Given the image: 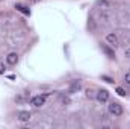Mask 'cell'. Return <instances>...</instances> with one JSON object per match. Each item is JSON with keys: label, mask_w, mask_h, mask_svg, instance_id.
<instances>
[{"label": "cell", "mask_w": 130, "mask_h": 129, "mask_svg": "<svg viewBox=\"0 0 130 129\" xmlns=\"http://www.w3.org/2000/svg\"><path fill=\"white\" fill-rule=\"evenodd\" d=\"M6 62H8L9 65H15L17 62H18V55H17V53H14V52H12V53H9V55L6 56Z\"/></svg>", "instance_id": "obj_6"}, {"label": "cell", "mask_w": 130, "mask_h": 129, "mask_svg": "<svg viewBox=\"0 0 130 129\" xmlns=\"http://www.w3.org/2000/svg\"><path fill=\"white\" fill-rule=\"evenodd\" d=\"M109 112L112 114V115H115V117H118V115H121L123 112H124V109H123V106L118 103V102H110L109 103Z\"/></svg>", "instance_id": "obj_1"}, {"label": "cell", "mask_w": 130, "mask_h": 129, "mask_svg": "<svg viewBox=\"0 0 130 129\" xmlns=\"http://www.w3.org/2000/svg\"><path fill=\"white\" fill-rule=\"evenodd\" d=\"M3 73H5V65L0 62V74H3Z\"/></svg>", "instance_id": "obj_15"}, {"label": "cell", "mask_w": 130, "mask_h": 129, "mask_svg": "<svg viewBox=\"0 0 130 129\" xmlns=\"http://www.w3.org/2000/svg\"><path fill=\"white\" fill-rule=\"evenodd\" d=\"M32 3H38V2H41V0H30Z\"/></svg>", "instance_id": "obj_17"}, {"label": "cell", "mask_w": 130, "mask_h": 129, "mask_svg": "<svg viewBox=\"0 0 130 129\" xmlns=\"http://www.w3.org/2000/svg\"><path fill=\"white\" fill-rule=\"evenodd\" d=\"M30 112L29 111H21V112H18V120L20 122H29L30 120Z\"/></svg>", "instance_id": "obj_7"}, {"label": "cell", "mask_w": 130, "mask_h": 129, "mask_svg": "<svg viewBox=\"0 0 130 129\" xmlns=\"http://www.w3.org/2000/svg\"><path fill=\"white\" fill-rule=\"evenodd\" d=\"M100 47H101V50L106 53V56H109V58H115V52H113V49H110L107 44H100Z\"/></svg>", "instance_id": "obj_5"}, {"label": "cell", "mask_w": 130, "mask_h": 129, "mask_svg": "<svg viewBox=\"0 0 130 129\" xmlns=\"http://www.w3.org/2000/svg\"><path fill=\"white\" fill-rule=\"evenodd\" d=\"M45 97H47V94H38V96L32 97V99H30V105L36 106V108L42 106V105L45 103Z\"/></svg>", "instance_id": "obj_2"}, {"label": "cell", "mask_w": 130, "mask_h": 129, "mask_svg": "<svg viewBox=\"0 0 130 129\" xmlns=\"http://www.w3.org/2000/svg\"><path fill=\"white\" fill-rule=\"evenodd\" d=\"M95 97H97V100L100 103H104V102L109 100V91L107 90H100V91H97Z\"/></svg>", "instance_id": "obj_4"}, {"label": "cell", "mask_w": 130, "mask_h": 129, "mask_svg": "<svg viewBox=\"0 0 130 129\" xmlns=\"http://www.w3.org/2000/svg\"><path fill=\"white\" fill-rule=\"evenodd\" d=\"M124 55H126L127 58H130V49H126V52H124Z\"/></svg>", "instance_id": "obj_16"}, {"label": "cell", "mask_w": 130, "mask_h": 129, "mask_svg": "<svg viewBox=\"0 0 130 129\" xmlns=\"http://www.w3.org/2000/svg\"><path fill=\"white\" fill-rule=\"evenodd\" d=\"M97 6L103 8V9H106V8H109V6H110V3H109L107 0H97Z\"/></svg>", "instance_id": "obj_10"}, {"label": "cell", "mask_w": 130, "mask_h": 129, "mask_svg": "<svg viewBox=\"0 0 130 129\" xmlns=\"http://www.w3.org/2000/svg\"><path fill=\"white\" fill-rule=\"evenodd\" d=\"M86 96H88V97H94V91L88 88V90H86Z\"/></svg>", "instance_id": "obj_13"}, {"label": "cell", "mask_w": 130, "mask_h": 129, "mask_svg": "<svg viewBox=\"0 0 130 129\" xmlns=\"http://www.w3.org/2000/svg\"><path fill=\"white\" fill-rule=\"evenodd\" d=\"M101 79H103V81H106V82H109V84H112V82H113V79H112V78H109V76H101Z\"/></svg>", "instance_id": "obj_12"}, {"label": "cell", "mask_w": 130, "mask_h": 129, "mask_svg": "<svg viewBox=\"0 0 130 129\" xmlns=\"http://www.w3.org/2000/svg\"><path fill=\"white\" fill-rule=\"evenodd\" d=\"M124 81H126L127 84H130V73H127V74H126V78H124Z\"/></svg>", "instance_id": "obj_14"}, {"label": "cell", "mask_w": 130, "mask_h": 129, "mask_svg": "<svg viewBox=\"0 0 130 129\" xmlns=\"http://www.w3.org/2000/svg\"><path fill=\"white\" fill-rule=\"evenodd\" d=\"M15 8H17V11H20V12H23L24 15H30V11H29V8H26L24 5H15Z\"/></svg>", "instance_id": "obj_9"}, {"label": "cell", "mask_w": 130, "mask_h": 129, "mask_svg": "<svg viewBox=\"0 0 130 129\" xmlns=\"http://www.w3.org/2000/svg\"><path fill=\"white\" fill-rule=\"evenodd\" d=\"M80 81H73V84H71V87H70V90H68V93H76V91H79L80 90Z\"/></svg>", "instance_id": "obj_8"}, {"label": "cell", "mask_w": 130, "mask_h": 129, "mask_svg": "<svg viewBox=\"0 0 130 129\" xmlns=\"http://www.w3.org/2000/svg\"><path fill=\"white\" fill-rule=\"evenodd\" d=\"M117 94H118V96H121V97H124V96H126V91H124V88L118 87V88H117Z\"/></svg>", "instance_id": "obj_11"}, {"label": "cell", "mask_w": 130, "mask_h": 129, "mask_svg": "<svg viewBox=\"0 0 130 129\" xmlns=\"http://www.w3.org/2000/svg\"><path fill=\"white\" fill-rule=\"evenodd\" d=\"M106 41H107L112 47H118V46H120V40H118V36H117L115 33H107V35H106Z\"/></svg>", "instance_id": "obj_3"}]
</instances>
